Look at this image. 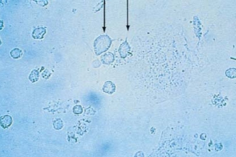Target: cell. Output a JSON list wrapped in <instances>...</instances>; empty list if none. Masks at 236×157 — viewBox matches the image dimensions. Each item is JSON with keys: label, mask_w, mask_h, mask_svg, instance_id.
<instances>
[{"label": "cell", "mask_w": 236, "mask_h": 157, "mask_svg": "<svg viewBox=\"0 0 236 157\" xmlns=\"http://www.w3.org/2000/svg\"><path fill=\"white\" fill-rule=\"evenodd\" d=\"M104 92L109 94H112L115 91L116 86L115 84L111 81L106 82L102 88Z\"/></svg>", "instance_id": "1"}, {"label": "cell", "mask_w": 236, "mask_h": 157, "mask_svg": "<svg viewBox=\"0 0 236 157\" xmlns=\"http://www.w3.org/2000/svg\"><path fill=\"white\" fill-rule=\"evenodd\" d=\"M1 125L4 128L10 127L12 124L11 117L8 115L5 116L1 117Z\"/></svg>", "instance_id": "2"}, {"label": "cell", "mask_w": 236, "mask_h": 157, "mask_svg": "<svg viewBox=\"0 0 236 157\" xmlns=\"http://www.w3.org/2000/svg\"><path fill=\"white\" fill-rule=\"evenodd\" d=\"M46 33V30L43 28L36 29L33 33V37L36 39H42Z\"/></svg>", "instance_id": "3"}, {"label": "cell", "mask_w": 236, "mask_h": 157, "mask_svg": "<svg viewBox=\"0 0 236 157\" xmlns=\"http://www.w3.org/2000/svg\"><path fill=\"white\" fill-rule=\"evenodd\" d=\"M39 75L38 71L36 70H34L32 72L29 77V80L33 82L37 81L39 78Z\"/></svg>", "instance_id": "4"}, {"label": "cell", "mask_w": 236, "mask_h": 157, "mask_svg": "<svg viewBox=\"0 0 236 157\" xmlns=\"http://www.w3.org/2000/svg\"><path fill=\"white\" fill-rule=\"evenodd\" d=\"M22 51L18 48L15 49L12 51L10 55L13 58L18 59L21 57L22 55Z\"/></svg>", "instance_id": "5"}, {"label": "cell", "mask_w": 236, "mask_h": 157, "mask_svg": "<svg viewBox=\"0 0 236 157\" xmlns=\"http://www.w3.org/2000/svg\"><path fill=\"white\" fill-rule=\"evenodd\" d=\"M83 111L82 107L80 105H76L73 108V112L76 114H81L82 113Z\"/></svg>", "instance_id": "6"}]
</instances>
